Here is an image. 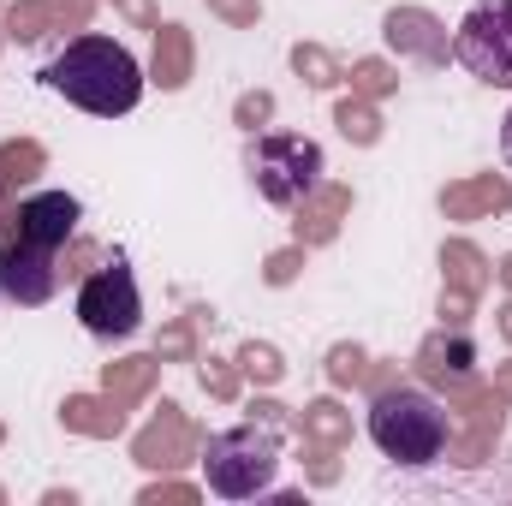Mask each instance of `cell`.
Here are the masks:
<instances>
[{"instance_id": "obj_24", "label": "cell", "mask_w": 512, "mask_h": 506, "mask_svg": "<svg viewBox=\"0 0 512 506\" xmlns=\"http://www.w3.org/2000/svg\"><path fill=\"white\" fill-rule=\"evenodd\" d=\"M304 477H310L316 489H328V483H340V447H322V441H304Z\"/></svg>"}, {"instance_id": "obj_36", "label": "cell", "mask_w": 512, "mask_h": 506, "mask_svg": "<svg viewBox=\"0 0 512 506\" xmlns=\"http://www.w3.org/2000/svg\"><path fill=\"white\" fill-rule=\"evenodd\" d=\"M489 387H495V393L512 405V364H495V381H489Z\"/></svg>"}, {"instance_id": "obj_25", "label": "cell", "mask_w": 512, "mask_h": 506, "mask_svg": "<svg viewBox=\"0 0 512 506\" xmlns=\"http://www.w3.org/2000/svg\"><path fill=\"white\" fill-rule=\"evenodd\" d=\"M364 370H370L364 346H334V352H328V381H334V387H358Z\"/></svg>"}, {"instance_id": "obj_5", "label": "cell", "mask_w": 512, "mask_h": 506, "mask_svg": "<svg viewBox=\"0 0 512 506\" xmlns=\"http://www.w3.org/2000/svg\"><path fill=\"white\" fill-rule=\"evenodd\" d=\"M453 60L471 78L512 90V0H483L465 12V24L453 36Z\"/></svg>"}, {"instance_id": "obj_26", "label": "cell", "mask_w": 512, "mask_h": 506, "mask_svg": "<svg viewBox=\"0 0 512 506\" xmlns=\"http://www.w3.org/2000/svg\"><path fill=\"white\" fill-rule=\"evenodd\" d=\"M203 387H209V399L233 405V399H239V358H233V364H227V358H203Z\"/></svg>"}, {"instance_id": "obj_15", "label": "cell", "mask_w": 512, "mask_h": 506, "mask_svg": "<svg viewBox=\"0 0 512 506\" xmlns=\"http://www.w3.org/2000/svg\"><path fill=\"white\" fill-rule=\"evenodd\" d=\"M149 78H155L161 90H185V84H191V36H185L179 24H161V30H155Z\"/></svg>"}, {"instance_id": "obj_27", "label": "cell", "mask_w": 512, "mask_h": 506, "mask_svg": "<svg viewBox=\"0 0 512 506\" xmlns=\"http://www.w3.org/2000/svg\"><path fill=\"white\" fill-rule=\"evenodd\" d=\"M155 358H197V334H191V316L167 322L161 340H155Z\"/></svg>"}, {"instance_id": "obj_9", "label": "cell", "mask_w": 512, "mask_h": 506, "mask_svg": "<svg viewBox=\"0 0 512 506\" xmlns=\"http://www.w3.org/2000/svg\"><path fill=\"white\" fill-rule=\"evenodd\" d=\"M387 48L405 54V60H423V66H447L453 60V42H447V24L429 12V6H393L382 24Z\"/></svg>"}, {"instance_id": "obj_40", "label": "cell", "mask_w": 512, "mask_h": 506, "mask_svg": "<svg viewBox=\"0 0 512 506\" xmlns=\"http://www.w3.org/2000/svg\"><path fill=\"white\" fill-rule=\"evenodd\" d=\"M0 441H6V423H0Z\"/></svg>"}, {"instance_id": "obj_38", "label": "cell", "mask_w": 512, "mask_h": 506, "mask_svg": "<svg viewBox=\"0 0 512 506\" xmlns=\"http://www.w3.org/2000/svg\"><path fill=\"white\" fill-rule=\"evenodd\" d=\"M501 334H507V346H512V304H501Z\"/></svg>"}, {"instance_id": "obj_14", "label": "cell", "mask_w": 512, "mask_h": 506, "mask_svg": "<svg viewBox=\"0 0 512 506\" xmlns=\"http://www.w3.org/2000/svg\"><path fill=\"white\" fill-rule=\"evenodd\" d=\"M126 411L131 405H120V399L102 387V393H72V399L60 405V423H66L72 435H96V441H108V435L126 429Z\"/></svg>"}, {"instance_id": "obj_12", "label": "cell", "mask_w": 512, "mask_h": 506, "mask_svg": "<svg viewBox=\"0 0 512 506\" xmlns=\"http://www.w3.org/2000/svg\"><path fill=\"white\" fill-rule=\"evenodd\" d=\"M441 209L447 221H483V215H507L512 209V185L501 173H477V179H459L441 191Z\"/></svg>"}, {"instance_id": "obj_8", "label": "cell", "mask_w": 512, "mask_h": 506, "mask_svg": "<svg viewBox=\"0 0 512 506\" xmlns=\"http://www.w3.org/2000/svg\"><path fill=\"white\" fill-rule=\"evenodd\" d=\"M72 233H78V197H66V191H42V197H24V203H18L12 245L60 251V245H72Z\"/></svg>"}, {"instance_id": "obj_7", "label": "cell", "mask_w": 512, "mask_h": 506, "mask_svg": "<svg viewBox=\"0 0 512 506\" xmlns=\"http://www.w3.org/2000/svg\"><path fill=\"white\" fill-rule=\"evenodd\" d=\"M203 429L173 405V399H161V411L131 435V459L143 465V471H179V465H191L197 453H203Z\"/></svg>"}, {"instance_id": "obj_41", "label": "cell", "mask_w": 512, "mask_h": 506, "mask_svg": "<svg viewBox=\"0 0 512 506\" xmlns=\"http://www.w3.org/2000/svg\"><path fill=\"white\" fill-rule=\"evenodd\" d=\"M0 268H6V251H0Z\"/></svg>"}, {"instance_id": "obj_33", "label": "cell", "mask_w": 512, "mask_h": 506, "mask_svg": "<svg viewBox=\"0 0 512 506\" xmlns=\"http://www.w3.org/2000/svg\"><path fill=\"white\" fill-rule=\"evenodd\" d=\"M471 304H477L471 292H453V286H447V292H441V316H447V328H465V322H471Z\"/></svg>"}, {"instance_id": "obj_30", "label": "cell", "mask_w": 512, "mask_h": 506, "mask_svg": "<svg viewBox=\"0 0 512 506\" xmlns=\"http://www.w3.org/2000/svg\"><path fill=\"white\" fill-rule=\"evenodd\" d=\"M268 114H274V96H268V90H251V96H239V108H233V120H239L245 131L268 126Z\"/></svg>"}, {"instance_id": "obj_34", "label": "cell", "mask_w": 512, "mask_h": 506, "mask_svg": "<svg viewBox=\"0 0 512 506\" xmlns=\"http://www.w3.org/2000/svg\"><path fill=\"white\" fill-rule=\"evenodd\" d=\"M114 6H120V12H126L131 24H143V30H161V12H155V6H149V0H114Z\"/></svg>"}, {"instance_id": "obj_32", "label": "cell", "mask_w": 512, "mask_h": 506, "mask_svg": "<svg viewBox=\"0 0 512 506\" xmlns=\"http://www.w3.org/2000/svg\"><path fill=\"white\" fill-rule=\"evenodd\" d=\"M209 12H221L227 24H239V30H245V24L262 18V0H209Z\"/></svg>"}, {"instance_id": "obj_39", "label": "cell", "mask_w": 512, "mask_h": 506, "mask_svg": "<svg viewBox=\"0 0 512 506\" xmlns=\"http://www.w3.org/2000/svg\"><path fill=\"white\" fill-rule=\"evenodd\" d=\"M501 286H507V292H512V256H507V262H501Z\"/></svg>"}, {"instance_id": "obj_16", "label": "cell", "mask_w": 512, "mask_h": 506, "mask_svg": "<svg viewBox=\"0 0 512 506\" xmlns=\"http://www.w3.org/2000/svg\"><path fill=\"white\" fill-rule=\"evenodd\" d=\"M155 376H161V358H120V364L102 370V387H108L120 405H137V399H149Z\"/></svg>"}, {"instance_id": "obj_2", "label": "cell", "mask_w": 512, "mask_h": 506, "mask_svg": "<svg viewBox=\"0 0 512 506\" xmlns=\"http://www.w3.org/2000/svg\"><path fill=\"white\" fill-rule=\"evenodd\" d=\"M447 435H453V417L423 387L393 381L370 405V441L382 447L387 459H399V465H435L447 453Z\"/></svg>"}, {"instance_id": "obj_23", "label": "cell", "mask_w": 512, "mask_h": 506, "mask_svg": "<svg viewBox=\"0 0 512 506\" xmlns=\"http://www.w3.org/2000/svg\"><path fill=\"white\" fill-rule=\"evenodd\" d=\"M346 78H352V96H370V102H382V96L399 90V72H393L387 60H358Z\"/></svg>"}, {"instance_id": "obj_20", "label": "cell", "mask_w": 512, "mask_h": 506, "mask_svg": "<svg viewBox=\"0 0 512 506\" xmlns=\"http://www.w3.org/2000/svg\"><path fill=\"white\" fill-rule=\"evenodd\" d=\"M292 72H298L310 90H334V84L346 78V72H340V60H334L328 48H316V42H298V48H292Z\"/></svg>"}, {"instance_id": "obj_37", "label": "cell", "mask_w": 512, "mask_h": 506, "mask_svg": "<svg viewBox=\"0 0 512 506\" xmlns=\"http://www.w3.org/2000/svg\"><path fill=\"white\" fill-rule=\"evenodd\" d=\"M501 149H507V161H512V114L501 120Z\"/></svg>"}, {"instance_id": "obj_4", "label": "cell", "mask_w": 512, "mask_h": 506, "mask_svg": "<svg viewBox=\"0 0 512 506\" xmlns=\"http://www.w3.org/2000/svg\"><path fill=\"white\" fill-rule=\"evenodd\" d=\"M245 173L274 209H298L322 185V143H310L298 131H262L245 149Z\"/></svg>"}, {"instance_id": "obj_10", "label": "cell", "mask_w": 512, "mask_h": 506, "mask_svg": "<svg viewBox=\"0 0 512 506\" xmlns=\"http://www.w3.org/2000/svg\"><path fill=\"white\" fill-rule=\"evenodd\" d=\"M417 376L429 381V387H441V393H453L459 381L477 376V346L465 340V328H441V334H429V340L417 346Z\"/></svg>"}, {"instance_id": "obj_1", "label": "cell", "mask_w": 512, "mask_h": 506, "mask_svg": "<svg viewBox=\"0 0 512 506\" xmlns=\"http://www.w3.org/2000/svg\"><path fill=\"white\" fill-rule=\"evenodd\" d=\"M48 84H54L66 102H78L84 114H102V120L131 114V108L143 102V66L131 60L126 42H108V36H72V42L54 54Z\"/></svg>"}, {"instance_id": "obj_19", "label": "cell", "mask_w": 512, "mask_h": 506, "mask_svg": "<svg viewBox=\"0 0 512 506\" xmlns=\"http://www.w3.org/2000/svg\"><path fill=\"white\" fill-rule=\"evenodd\" d=\"M334 126L346 131L358 149H370V143L382 137V114H376V102H370V96H346V102L334 108Z\"/></svg>"}, {"instance_id": "obj_18", "label": "cell", "mask_w": 512, "mask_h": 506, "mask_svg": "<svg viewBox=\"0 0 512 506\" xmlns=\"http://www.w3.org/2000/svg\"><path fill=\"white\" fill-rule=\"evenodd\" d=\"M441 274H447V286H453V292H471V298L489 286V262H483L477 245H465V239H453V245L441 251Z\"/></svg>"}, {"instance_id": "obj_22", "label": "cell", "mask_w": 512, "mask_h": 506, "mask_svg": "<svg viewBox=\"0 0 512 506\" xmlns=\"http://www.w3.org/2000/svg\"><path fill=\"white\" fill-rule=\"evenodd\" d=\"M239 376L256 381V387H274V381L286 376V364H280V352H274V346L245 340V346H239Z\"/></svg>"}, {"instance_id": "obj_35", "label": "cell", "mask_w": 512, "mask_h": 506, "mask_svg": "<svg viewBox=\"0 0 512 506\" xmlns=\"http://www.w3.org/2000/svg\"><path fill=\"white\" fill-rule=\"evenodd\" d=\"M393 381H399V364H376V370H364V387H370V393H387Z\"/></svg>"}, {"instance_id": "obj_21", "label": "cell", "mask_w": 512, "mask_h": 506, "mask_svg": "<svg viewBox=\"0 0 512 506\" xmlns=\"http://www.w3.org/2000/svg\"><path fill=\"white\" fill-rule=\"evenodd\" d=\"M0 30H6V36H18V42H42V36L54 30L48 0H12V6L0 12Z\"/></svg>"}, {"instance_id": "obj_11", "label": "cell", "mask_w": 512, "mask_h": 506, "mask_svg": "<svg viewBox=\"0 0 512 506\" xmlns=\"http://www.w3.org/2000/svg\"><path fill=\"white\" fill-rule=\"evenodd\" d=\"M60 286V268H54V251H30V245H12L6 251V268H0V292L24 310L48 304Z\"/></svg>"}, {"instance_id": "obj_29", "label": "cell", "mask_w": 512, "mask_h": 506, "mask_svg": "<svg viewBox=\"0 0 512 506\" xmlns=\"http://www.w3.org/2000/svg\"><path fill=\"white\" fill-rule=\"evenodd\" d=\"M90 12H96V0H48L54 30H84V24H90Z\"/></svg>"}, {"instance_id": "obj_17", "label": "cell", "mask_w": 512, "mask_h": 506, "mask_svg": "<svg viewBox=\"0 0 512 506\" xmlns=\"http://www.w3.org/2000/svg\"><path fill=\"white\" fill-rule=\"evenodd\" d=\"M298 435L304 441H322V447H346L352 441V411H340L334 399H316V405H304Z\"/></svg>"}, {"instance_id": "obj_31", "label": "cell", "mask_w": 512, "mask_h": 506, "mask_svg": "<svg viewBox=\"0 0 512 506\" xmlns=\"http://www.w3.org/2000/svg\"><path fill=\"white\" fill-rule=\"evenodd\" d=\"M161 501H173V506H191V501H203L191 483H149L143 489V506H161Z\"/></svg>"}, {"instance_id": "obj_13", "label": "cell", "mask_w": 512, "mask_h": 506, "mask_svg": "<svg viewBox=\"0 0 512 506\" xmlns=\"http://www.w3.org/2000/svg\"><path fill=\"white\" fill-rule=\"evenodd\" d=\"M346 209H352V191H346V185H316V191L298 203V221H292L298 245H328V239L340 233Z\"/></svg>"}, {"instance_id": "obj_3", "label": "cell", "mask_w": 512, "mask_h": 506, "mask_svg": "<svg viewBox=\"0 0 512 506\" xmlns=\"http://www.w3.org/2000/svg\"><path fill=\"white\" fill-rule=\"evenodd\" d=\"M280 429L262 423V417H245L239 429H221L203 441V471H209V489L221 501H251L274 483L280 471Z\"/></svg>"}, {"instance_id": "obj_28", "label": "cell", "mask_w": 512, "mask_h": 506, "mask_svg": "<svg viewBox=\"0 0 512 506\" xmlns=\"http://www.w3.org/2000/svg\"><path fill=\"white\" fill-rule=\"evenodd\" d=\"M298 268H304V245H286V251L268 256L262 280H268V286H286V280H298Z\"/></svg>"}, {"instance_id": "obj_6", "label": "cell", "mask_w": 512, "mask_h": 506, "mask_svg": "<svg viewBox=\"0 0 512 506\" xmlns=\"http://www.w3.org/2000/svg\"><path fill=\"white\" fill-rule=\"evenodd\" d=\"M78 322L90 328V334H102V340H126L137 334V322H143V298H137V280H131V268L114 256L108 268H96L84 286H78Z\"/></svg>"}]
</instances>
